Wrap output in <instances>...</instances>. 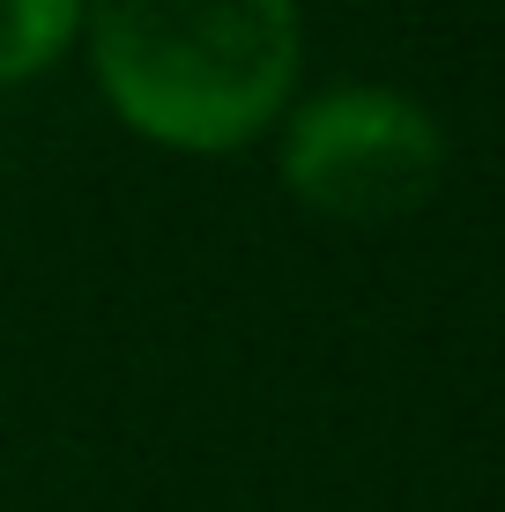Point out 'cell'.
I'll return each instance as SVG.
<instances>
[{
  "instance_id": "6da1fadb",
  "label": "cell",
  "mask_w": 505,
  "mask_h": 512,
  "mask_svg": "<svg viewBox=\"0 0 505 512\" xmlns=\"http://www.w3.org/2000/svg\"><path fill=\"white\" fill-rule=\"evenodd\" d=\"M97 82L127 127L164 149H238L283 112L298 82L290 0H97Z\"/></svg>"
},
{
  "instance_id": "3957f363",
  "label": "cell",
  "mask_w": 505,
  "mask_h": 512,
  "mask_svg": "<svg viewBox=\"0 0 505 512\" xmlns=\"http://www.w3.org/2000/svg\"><path fill=\"white\" fill-rule=\"evenodd\" d=\"M75 30H82V0H0V82L52 67Z\"/></svg>"
},
{
  "instance_id": "7a4b0ae2",
  "label": "cell",
  "mask_w": 505,
  "mask_h": 512,
  "mask_svg": "<svg viewBox=\"0 0 505 512\" xmlns=\"http://www.w3.org/2000/svg\"><path fill=\"white\" fill-rule=\"evenodd\" d=\"M283 179L305 208L342 223H387L431 201L446 179V134L402 90H350L312 97L283 134Z\"/></svg>"
}]
</instances>
